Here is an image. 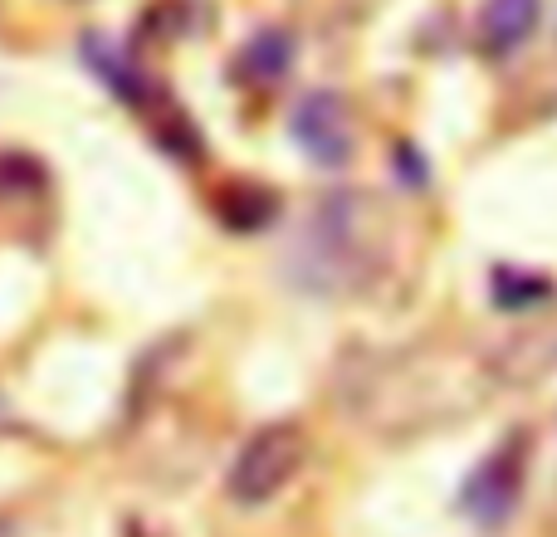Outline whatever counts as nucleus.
<instances>
[{"instance_id":"nucleus-1","label":"nucleus","mask_w":557,"mask_h":537,"mask_svg":"<svg viewBox=\"0 0 557 537\" xmlns=\"http://www.w3.org/2000/svg\"><path fill=\"white\" fill-rule=\"evenodd\" d=\"M298 464H304V430L288 421H274L264 430H255L250 445L235 454L225 489H231L235 503L255 509V503H270L274 494H284V484L298 474Z\"/></svg>"},{"instance_id":"nucleus-8","label":"nucleus","mask_w":557,"mask_h":537,"mask_svg":"<svg viewBox=\"0 0 557 537\" xmlns=\"http://www.w3.org/2000/svg\"><path fill=\"white\" fill-rule=\"evenodd\" d=\"M0 537H15V533H10V528H5V523H0Z\"/></svg>"},{"instance_id":"nucleus-2","label":"nucleus","mask_w":557,"mask_h":537,"mask_svg":"<svg viewBox=\"0 0 557 537\" xmlns=\"http://www.w3.org/2000/svg\"><path fill=\"white\" fill-rule=\"evenodd\" d=\"M523 464H529V445H523V435H509V440L494 454H484L480 470L465 479V494H460L465 513H470L474 523H484V528L509 519L523 494Z\"/></svg>"},{"instance_id":"nucleus-3","label":"nucleus","mask_w":557,"mask_h":537,"mask_svg":"<svg viewBox=\"0 0 557 537\" xmlns=\"http://www.w3.org/2000/svg\"><path fill=\"white\" fill-rule=\"evenodd\" d=\"M294 142L304 147L318 166H343L347 157H352V147H357L352 113H347L343 98L327 93V88L308 93L304 103L294 108Z\"/></svg>"},{"instance_id":"nucleus-6","label":"nucleus","mask_w":557,"mask_h":537,"mask_svg":"<svg viewBox=\"0 0 557 537\" xmlns=\"http://www.w3.org/2000/svg\"><path fill=\"white\" fill-rule=\"evenodd\" d=\"M221 215H225L231 225H240V230L270 225V221H274V196L260 191V186H235V191H225Z\"/></svg>"},{"instance_id":"nucleus-4","label":"nucleus","mask_w":557,"mask_h":537,"mask_svg":"<svg viewBox=\"0 0 557 537\" xmlns=\"http://www.w3.org/2000/svg\"><path fill=\"white\" fill-rule=\"evenodd\" d=\"M543 0H484L480 5V49L484 54H513L539 29Z\"/></svg>"},{"instance_id":"nucleus-7","label":"nucleus","mask_w":557,"mask_h":537,"mask_svg":"<svg viewBox=\"0 0 557 537\" xmlns=\"http://www.w3.org/2000/svg\"><path fill=\"white\" fill-rule=\"evenodd\" d=\"M553 294V284L543 274H519V268H499L494 274V303L499 308H529L543 303Z\"/></svg>"},{"instance_id":"nucleus-5","label":"nucleus","mask_w":557,"mask_h":537,"mask_svg":"<svg viewBox=\"0 0 557 537\" xmlns=\"http://www.w3.org/2000/svg\"><path fill=\"white\" fill-rule=\"evenodd\" d=\"M288 54H294V45H288L284 29H260V35L240 49L235 74H240L245 84H274V78L288 68Z\"/></svg>"}]
</instances>
